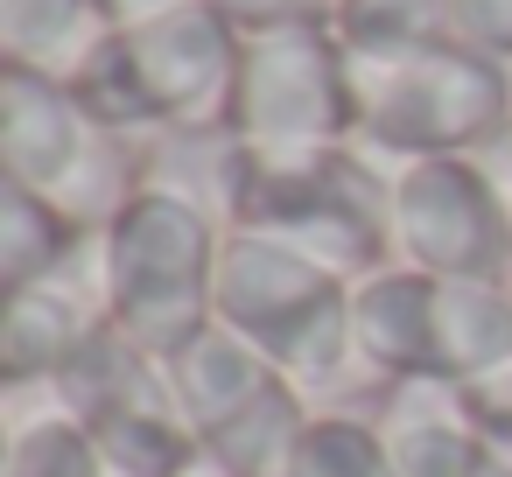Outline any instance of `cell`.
I'll list each match as a JSON object with an SVG mask.
<instances>
[{"mask_svg":"<svg viewBox=\"0 0 512 477\" xmlns=\"http://www.w3.org/2000/svg\"><path fill=\"white\" fill-rule=\"evenodd\" d=\"M239 50L246 36L211 8V0H183V8L113 29L99 57L71 78L92 120L120 134H162V127H218L232 113L239 85Z\"/></svg>","mask_w":512,"mask_h":477,"instance_id":"1","label":"cell"},{"mask_svg":"<svg viewBox=\"0 0 512 477\" xmlns=\"http://www.w3.org/2000/svg\"><path fill=\"white\" fill-rule=\"evenodd\" d=\"M351 71H358V148L379 155L386 169L484 155L491 141L512 134V64L456 36Z\"/></svg>","mask_w":512,"mask_h":477,"instance_id":"2","label":"cell"},{"mask_svg":"<svg viewBox=\"0 0 512 477\" xmlns=\"http://www.w3.org/2000/svg\"><path fill=\"white\" fill-rule=\"evenodd\" d=\"M211 316L246 337L309 407L351 372V281L260 232H225Z\"/></svg>","mask_w":512,"mask_h":477,"instance_id":"3","label":"cell"},{"mask_svg":"<svg viewBox=\"0 0 512 477\" xmlns=\"http://www.w3.org/2000/svg\"><path fill=\"white\" fill-rule=\"evenodd\" d=\"M232 232H260L358 288L393 267V169L358 141L309 162H260Z\"/></svg>","mask_w":512,"mask_h":477,"instance_id":"4","label":"cell"},{"mask_svg":"<svg viewBox=\"0 0 512 477\" xmlns=\"http://www.w3.org/2000/svg\"><path fill=\"white\" fill-rule=\"evenodd\" d=\"M106 239V316L127 344L176 358L197 330H211V302H218V246L225 225H211L204 211L141 190Z\"/></svg>","mask_w":512,"mask_h":477,"instance_id":"5","label":"cell"},{"mask_svg":"<svg viewBox=\"0 0 512 477\" xmlns=\"http://www.w3.org/2000/svg\"><path fill=\"white\" fill-rule=\"evenodd\" d=\"M225 127L253 162H309L358 141V71L330 29L246 36Z\"/></svg>","mask_w":512,"mask_h":477,"instance_id":"6","label":"cell"},{"mask_svg":"<svg viewBox=\"0 0 512 477\" xmlns=\"http://www.w3.org/2000/svg\"><path fill=\"white\" fill-rule=\"evenodd\" d=\"M57 414L92 442L106 477H176L197 456V435L176 407L169 365L120 330H99L92 351L50 386Z\"/></svg>","mask_w":512,"mask_h":477,"instance_id":"7","label":"cell"},{"mask_svg":"<svg viewBox=\"0 0 512 477\" xmlns=\"http://www.w3.org/2000/svg\"><path fill=\"white\" fill-rule=\"evenodd\" d=\"M393 260L428 281H505L512 204L484 155H442L393 169Z\"/></svg>","mask_w":512,"mask_h":477,"instance_id":"8","label":"cell"},{"mask_svg":"<svg viewBox=\"0 0 512 477\" xmlns=\"http://www.w3.org/2000/svg\"><path fill=\"white\" fill-rule=\"evenodd\" d=\"M106 120L85 113V99L64 78L36 71H0V176L29 183L36 197H57L78 162L92 155Z\"/></svg>","mask_w":512,"mask_h":477,"instance_id":"9","label":"cell"},{"mask_svg":"<svg viewBox=\"0 0 512 477\" xmlns=\"http://www.w3.org/2000/svg\"><path fill=\"white\" fill-rule=\"evenodd\" d=\"M253 148L218 120V127H162V134H141V190L155 197H176L190 211H204L211 225H239L246 211V190H253Z\"/></svg>","mask_w":512,"mask_h":477,"instance_id":"10","label":"cell"},{"mask_svg":"<svg viewBox=\"0 0 512 477\" xmlns=\"http://www.w3.org/2000/svg\"><path fill=\"white\" fill-rule=\"evenodd\" d=\"M351 351L379 379L435 372V281L407 260L365 274L351 288Z\"/></svg>","mask_w":512,"mask_h":477,"instance_id":"11","label":"cell"},{"mask_svg":"<svg viewBox=\"0 0 512 477\" xmlns=\"http://www.w3.org/2000/svg\"><path fill=\"white\" fill-rule=\"evenodd\" d=\"M169 365V386H176V407H183V421H190V435L204 442L211 428H225L232 414H246L260 393H274L281 386V372L246 344V337H232L225 323H211V330H197L176 358H162Z\"/></svg>","mask_w":512,"mask_h":477,"instance_id":"12","label":"cell"},{"mask_svg":"<svg viewBox=\"0 0 512 477\" xmlns=\"http://www.w3.org/2000/svg\"><path fill=\"white\" fill-rule=\"evenodd\" d=\"M512 372V281H435V379L477 386Z\"/></svg>","mask_w":512,"mask_h":477,"instance_id":"13","label":"cell"},{"mask_svg":"<svg viewBox=\"0 0 512 477\" xmlns=\"http://www.w3.org/2000/svg\"><path fill=\"white\" fill-rule=\"evenodd\" d=\"M113 29L99 22L92 0H0V71L36 78H78Z\"/></svg>","mask_w":512,"mask_h":477,"instance_id":"14","label":"cell"},{"mask_svg":"<svg viewBox=\"0 0 512 477\" xmlns=\"http://www.w3.org/2000/svg\"><path fill=\"white\" fill-rule=\"evenodd\" d=\"M330 36L344 43L351 64H386V57H414L428 43H449V0H337Z\"/></svg>","mask_w":512,"mask_h":477,"instance_id":"15","label":"cell"},{"mask_svg":"<svg viewBox=\"0 0 512 477\" xmlns=\"http://www.w3.org/2000/svg\"><path fill=\"white\" fill-rule=\"evenodd\" d=\"M71 246H78V232L57 218L50 197H36L15 176H0V295H15V288L43 281L50 267H64Z\"/></svg>","mask_w":512,"mask_h":477,"instance_id":"16","label":"cell"},{"mask_svg":"<svg viewBox=\"0 0 512 477\" xmlns=\"http://www.w3.org/2000/svg\"><path fill=\"white\" fill-rule=\"evenodd\" d=\"M281 477H400L393 442L358 414H309Z\"/></svg>","mask_w":512,"mask_h":477,"instance_id":"17","label":"cell"},{"mask_svg":"<svg viewBox=\"0 0 512 477\" xmlns=\"http://www.w3.org/2000/svg\"><path fill=\"white\" fill-rule=\"evenodd\" d=\"M386 442H393L400 477H512V456H498L463 414L421 421V428H393Z\"/></svg>","mask_w":512,"mask_h":477,"instance_id":"18","label":"cell"},{"mask_svg":"<svg viewBox=\"0 0 512 477\" xmlns=\"http://www.w3.org/2000/svg\"><path fill=\"white\" fill-rule=\"evenodd\" d=\"M15 477H106V463L92 456V442L64 414H43V421H22Z\"/></svg>","mask_w":512,"mask_h":477,"instance_id":"19","label":"cell"},{"mask_svg":"<svg viewBox=\"0 0 512 477\" xmlns=\"http://www.w3.org/2000/svg\"><path fill=\"white\" fill-rule=\"evenodd\" d=\"M239 36H281V29H330L337 0H211Z\"/></svg>","mask_w":512,"mask_h":477,"instance_id":"20","label":"cell"},{"mask_svg":"<svg viewBox=\"0 0 512 477\" xmlns=\"http://www.w3.org/2000/svg\"><path fill=\"white\" fill-rule=\"evenodd\" d=\"M449 22H456V43L512 64V0H449Z\"/></svg>","mask_w":512,"mask_h":477,"instance_id":"21","label":"cell"},{"mask_svg":"<svg viewBox=\"0 0 512 477\" xmlns=\"http://www.w3.org/2000/svg\"><path fill=\"white\" fill-rule=\"evenodd\" d=\"M463 421H470V428H477L498 456H512V372L463 386Z\"/></svg>","mask_w":512,"mask_h":477,"instance_id":"22","label":"cell"},{"mask_svg":"<svg viewBox=\"0 0 512 477\" xmlns=\"http://www.w3.org/2000/svg\"><path fill=\"white\" fill-rule=\"evenodd\" d=\"M99 8V22L106 29H141V22H155V15H169V8H183V0H92Z\"/></svg>","mask_w":512,"mask_h":477,"instance_id":"23","label":"cell"},{"mask_svg":"<svg viewBox=\"0 0 512 477\" xmlns=\"http://www.w3.org/2000/svg\"><path fill=\"white\" fill-rule=\"evenodd\" d=\"M15 442H22V428H15L8 407H0V477H15Z\"/></svg>","mask_w":512,"mask_h":477,"instance_id":"24","label":"cell"},{"mask_svg":"<svg viewBox=\"0 0 512 477\" xmlns=\"http://www.w3.org/2000/svg\"><path fill=\"white\" fill-rule=\"evenodd\" d=\"M176 477H232V470H225V463H211V456H204V449H197V456H190V463H183V470H176Z\"/></svg>","mask_w":512,"mask_h":477,"instance_id":"25","label":"cell"},{"mask_svg":"<svg viewBox=\"0 0 512 477\" xmlns=\"http://www.w3.org/2000/svg\"><path fill=\"white\" fill-rule=\"evenodd\" d=\"M484 162H491V176L505 183V204H512V162H498V155H484ZM505 281H512V274H505Z\"/></svg>","mask_w":512,"mask_h":477,"instance_id":"26","label":"cell"}]
</instances>
